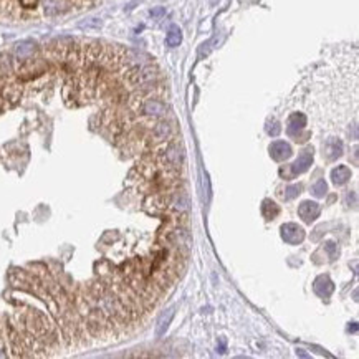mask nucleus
I'll return each instance as SVG.
<instances>
[{
	"label": "nucleus",
	"instance_id": "6e6552de",
	"mask_svg": "<svg viewBox=\"0 0 359 359\" xmlns=\"http://www.w3.org/2000/svg\"><path fill=\"white\" fill-rule=\"evenodd\" d=\"M35 50H37V45L33 42H30V40L20 42L15 47V58L18 61H27V60H30V58L33 57Z\"/></svg>",
	"mask_w": 359,
	"mask_h": 359
},
{
	"label": "nucleus",
	"instance_id": "ddd939ff",
	"mask_svg": "<svg viewBox=\"0 0 359 359\" xmlns=\"http://www.w3.org/2000/svg\"><path fill=\"white\" fill-rule=\"evenodd\" d=\"M278 214H280V207L275 202H272V200H263V204H262V215L267 220H273V219H277L278 217Z\"/></svg>",
	"mask_w": 359,
	"mask_h": 359
},
{
	"label": "nucleus",
	"instance_id": "f03ea898",
	"mask_svg": "<svg viewBox=\"0 0 359 359\" xmlns=\"http://www.w3.org/2000/svg\"><path fill=\"white\" fill-rule=\"evenodd\" d=\"M280 232H282V239L290 245L301 243L304 239V230L297 224H285L282 225Z\"/></svg>",
	"mask_w": 359,
	"mask_h": 359
},
{
	"label": "nucleus",
	"instance_id": "9d476101",
	"mask_svg": "<svg viewBox=\"0 0 359 359\" xmlns=\"http://www.w3.org/2000/svg\"><path fill=\"white\" fill-rule=\"evenodd\" d=\"M172 318H174V308L166 309V313L161 314L159 321H157V326H156V336L157 338H161L162 334H166L167 328H169V324L172 321Z\"/></svg>",
	"mask_w": 359,
	"mask_h": 359
},
{
	"label": "nucleus",
	"instance_id": "0eeeda50",
	"mask_svg": "<svg viewBox=\"0 0 359 359\" xmlns=\"http://www.w3.org/2000/svg\"><path fill=\"white\" fill-rule=\"evenodd\" d=\"M304 126H306V116L301 115V113H293V115L288 118L287 131L290 136H298V132L303 131Z\"/></svg>",
	"mask_w": 359,
	"mask_h": 359
},
{
	"label": "nucleus",
	"instance_id": "f257e3e1",
	"mask_svg": "<svg viewBox=\"0 0 359 359\" xmlns=\"http://www.w3.org/2000/svg\"><path fill=\"white\" fill-rule=\"evenodd\" d=\"M189 197L187 194L182 190H171L167 192V200H166V209H172L177 214H184L189 210Z\"/></svg>",
	"mask_w": 359,
	"mask_h": 359
},
{
	"label": "nucleus",
	"instance_id": "f8f14e48",
	"mask_svg": "<svg viewBox=\"0 0 359 359\" xmlns=\"http://www.w3.org/2000/svg\"><path fill=\"white\" fill-rule=\"evenodd\" d=\"M180 42H182V32H180V28L177 25H172L169 30H167V35H166L167 47H171V48L179 47Z\"/></svg>",
	"mask_w": 359,
	"mask_h": 359
},
{
	"label": "nucleus",
	"instance_id": "39448f33",
	"mask_svg": "<svg viewBox=\"0 0 359 359\" xmlns=\"http://www.w3.org/2000/svg\"><path fill=\"white\" fill-rule=\"evenodd\" d=\"M343 154V141L338 137H331L324 142L323 146V157H326L328 161H336L339 156Z\"/></svg>",
	"mask_w": 359,
	"mask_h": 359
},
{
	"label": "nucleus",
	"instance_id": "423d86ee",
	"mask_svg": "<svg viewBox=\"0 0 359 359\" xmlns=\"http://www.w3.org/2000/svg\"><path fill=\"white\" fill-rule=\"evenodd\" d=\"M270 151V156H272V159L275 161H287L290 156H292V147H290L288 142L285 141H275L270 144L268 147Z\"/></svg>",
	"mask_w": 359,
	"mask_h": 359
},
{
	"label": "nucleus",
	"instance_id": "9b49d317",
	"mask_svg": "<svg viewBox=\"0 0 359 359\" xmlns=\"http://www.w3.org/2000/svg\"><path fill=\"white\" fill-rule=\"evenodd\" d=\"M333 282L328 277H319L316 282H314V292H316L319 297L326 298L333 293Z\"/></svg>",
	"mask_w": 359,
	"mask_h": 359
},
{
	"label": "nucleus",
	"instance_id": "4468645a",
	"mask_svg": "<svg viewBox=\"0 0 359 359\" xmlns=\"http://www.w3.org/2000/svg\"><path fill=\"white\" fill-rule=\"evenodd\" d=\"M326 190H328V185H326V182H324V179L316 180V182L313 184V187H311V192L316 195V197H324Z\"/></svg>",
	"mask_w": 359,
	"mask_h": 359
},
{
	"label": "nucleus",
	"instance_id": "6ab92c4d",
	"mask_svg": "<svg viewBox=\"0 0 359 359\" xmlns=\"http://www.w3.org/2000/svg\"><path fill=\"white\" fill-rule=\"evenodd\" d=\"M162 13H164V8H154V10H151L152 17H161Z\"/></svg>",
	"mask_w": 359,
	"mask_h": 359
},
{
	"label": "nucleus",
	"instance_id": "f3484780",
	"mask_svg": "<svg viewBox=\"0 0 359 359\" xmlns=\"http://www.w3.org/2000/svg\"><path fill=\"white\" fill-rule=\"evenodd\" d=\"M326 250H328L329 257H331V260H334V257H336V245H334V243H328V245H326Z\"/></svg>",
	"mask_w": 359,
	"mask_h": 359
},
{
	"label": "nucleus",
	"instance_id": "2eb2a0df",
	"mask_svg": "<svg viewBox=\"0 0 359 359\" xmlns=\"http://www.w3.org/2000/svg\"><path fill=\"white\" fill-rule=\"evenodd\" d=\"M301 192V185H298V184H295V185H288L287 189H285V194H283V199H293V197H297V195Z\"/></svg>",
	"mask_w": 359,
	"mask_h": 359
},
{
	"label": "nucleus",
	"instance_id": "1a4fd4ad",
	"mask_svg": "<svg viewBox=\"0 0 359 359\" xmlns=\"http://www.w3.org/2000/svg\"><path fill=\"white\" fill-rule=\"evenodd\" d=\"M349 179H351V169L348 166H338L336 169L331 171V180L338 187L344 185Z\"/></svg>",
	"mask_w": 359,
	"mask_h": 359
},
{
	"label": "nucleus",
	"instance_id": "7ed1b4c3",
	"mask_svg": "<svg viewBox=\"0 0 359 359\" xmlns=\"http://www.w3.org/2000/svg\"><path fill=\"white\" fill-rule=\"evenodd\" d=\"M311 164H313V149L308 147V149L301 151V154L298 156V159L290 166V172H292V176L303 174V172H306L309 169Z\"/></svg>",
	"mask_w": 359,
	"mask_h": 359
},
{
	"label": "nucleus",
	"instance_id": "a211bd4d",
	"mask_svg": "<svg viewBox=\"0 0 359 359\" xmlns=\"http://www.w3.org/2000/svg\"><path fill=\"white\" fill-rule=\"evenodd\" d=\"M20 2H22L25 7H33V5H37L38 0H20Z\"/></svg>",
	"mask_w": 359,
	"mask_h": 359
},
{
	"label": "nucleus",
	"instance_id": "dca6fc26",
	"mask_svg": "<svg viewBox=\"0 0 359 359\" xmlns=\"http://www.w3.org/2000/svg\"><path fill=\"white\" fill-rule=\"evenodd\" d=\"M267 131H268V134H270V136H278V132H280L278 122H277V121H273L272 124H270V126L267 127Z\"/></svg>",
	"mask_w": 359,
	"mask_h": 359
},
{
	"label": "nucleus",
	"instance_id": "20e7f679",
	"mask_svg": "<svg viewBox=\"0 0 359 359\" xmlns=\"http://www.w3.org/2000/svg\"><path fill=\"white\" fill-rule=\"evenodd\" d=\"M298 215H299V219H301L304 224H311V222H314V220L318 219L319 205L316 202H311V200H304V202L299 204Z\"/></svg>",
	"mask_w": 359,
	"mask_h": 359
}]
</instances>
